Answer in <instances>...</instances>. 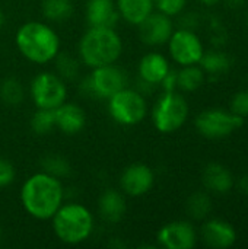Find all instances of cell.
<instances>
[{
  "mask_svg": "<svg viewBox=\"0 0 248 249\" xmlns=\"http://www.w3.org/2000/svg\"><path fill=\"white\" fill-rule=\"evenodd\" d=\"M19 197L23 210L31 217L50 220L64 203V188L61 179L39 171L25 179Z\"/></svg>",
  "mask_w": 248,
  "mask_h": 249,
  "instance_id": "1",
  "label": "cell"
},
{
  "mask_svg": "<svg viewBox=\"0 0 248 249\" xmlns=\"http://www.w3.org/2000/svg\"><path fill=\"white\" fill-rule=\"evenodd\" d=\"M15 44L23 58L39 66L53 61L61 48L58 34L41 20L22 23L16 31Z\"/></svg>",
  "mask_w": 248,
  "mask_h": 249,
  "instance_id": "2",
  "label": "cell"
},
{
  "mask_svg": "<svg viewBox=\"0 0 248 249\" xmlns=\"http://www.w3.org/2000/svg\"><path fill=\"white\" fill-rule=\"evenodd\" d=\"M123 48V39L115 28L89 26L79 39L77 57L83 66L95 69L117 63Z\"/></svg>",
  "mask_w": 248,
  "mask_h": 249,
  "instance_id": "3",
  "label": "cell"
},
{
  "mask_svg": "<svg viewBox=\"0 0 248 249\" xmlns=\"http://www.w3.org/2000/svg\"><path fill=\"white\" fill-rule=\"evenodd\" d=\"M50 220L56 238L66 245L88 241L95 229L92 212L80 203H63Z\"/></svg>",
  "mask_w": 248,
  "mask_h": 249,
  "instance_id": "4",
  "label": "cell"
},
{
  "mask_svg": "<svg viewBox=\"0 0 248 249\" xmlns=\"http://www.w3.org/2000/svg\"><path fill=\"white\" fill-rule=\"evenodd\" d=\"M110 117L120 125L134 127L148 115V102L145 95L132 88H124L107 99Z\"/></svg>",
  "mask_w": 248,
  "mask_h": 249,
  "instance_id": "5",
  "label": "cell"
},
{
  "mask_svg": "<svg viewBox=\"0 0 248 249\" xmlns=\"http://www.w3.org/2000/svg\"><path fill=\"white\" fill-rule=\"evenodd\" d=\"M189 118V104L183 95L164 92L152 109V123L162 134H170L180 130Z\"/></svg>",
  "mask_w": 248,
  "mask_h": 249,
  "instance_id": "6",
  "label": "cell"
},
{
  "mask_svg": "<svg viewBox=\"0 0 248 249\" xmlns=\"http://www.w3.org/2000/svg\"><path fill=\"white\" fill-rule=\"evenodd\" d=\"M29 96L37 108L56 109L67 101V86L56 71H41L31 80Z\"/></svg>",
  "mask_w": 248,
  "mask_h": 249,
  "instance_id": "7",
  "label": "cell"
},
{
  "mask_svg": "<svg viewBox=\"0 0 248 249\" xmlns=\"http://www.w3.org/2000/svg\"><path fill=\"white\" fill-rule=\"evenodd\" d=\"M127 86H129L127 73L121 67H118L117 63L92 69V71L85 80L86 92L92 96L105 101Z\"/></svg>",
  "mask_w": 248,
  "mask_h": 249,
  "instance_id": "8",
  "label": "cell"
},
{
  "mask_svg": "<svg viewBox=\"0 0 248 249\" xmlns=\"http://www.w3.org/2000/svg\"><path fill=\"white\" fill-rule=\"evenodd\" d=\"M243 123V117L219 108H210L200 112L194 121L199 134L210 140L228 137L229 134H232V131L240 128Z\"/></svg>",
  "mask_w": 248,
  "mask_h": 249,
  "instance_id": "9",
  "label": "cell"
},
{
  "mask_svg": "<svg viewBox=\"0 0 248 249\" xmlns=\"http://www.w3.org/2000/svg\"><path fill=\"white\" fill-rule=\"evenodd\" d=\"M167 44L171 58L181 67L197 64L205 53L200 38L194 34V31L186 28L174 31Z\"/></svg>",
  "mask_w": 248,
  "mask_h": 249,
  "instance_id": "10",
  "label": "cell"
},
{
  "mask_svg": "<svg viewBox=\"0 0 248 249\" xmlns=\"http://www.w3.org/2000/svg\"><path fill=\"white\" fill-rule=\"evenodd\" d=\"M155 184V174L146 163H132L126 166L120 175V191L127 197H142L148 194Z\"/></svg>",
  "mask_w": 248,
  "mask_h": 249,
  "instance_id": "11",
  "label": "cell"
},
{
  "mask_svg": "<svg viewBox=\"0 0 248 249\" xmlns=\"http://www.w3.org/2000/svg\"><path fill=\"white\" fill-rule=\"evenodd\" d=\"M174 32V25L170 16L161 12H152L137 25L139 39L149 47H159L168 42Z\"/></svg>",
  "mask_w": 248,
  "mask_h": 249,
  "instance_id": "12",
  "label": "cell"
},
{
  "mask_svg": "<svg viewBox=\"0 0 248 249\" xmlns=\"http://www.w3.org/2000/svg\"><path fill=\"white\" fill-rule=\"evenodd\" d=\"M158 244L167 249H191L196 245L197 235L190 222L175 220L164 225L158 235Z\"/></svg>",
  "mask_w": 248,
  "mask_h": 249,
  "instance_id": "13",
  "label": "cell"
},
{
  "mask_svg": "<svg viewBox=\"0 0 248 249\" xmlns=\"http://www.w3.org/2000/svg\"><path fill=\"white\" fill-rule=\"evenodd\" d=\"M54 121L56 128L60 133L66 136H75L86 125V112L79 104L66 101L54 109Z\"/></svg>",
  "mask_w": 248,
  "mask_h": 249,
  "instance_id": "14",
  "label": "cell"
},
{
  "mask_svg": "<svg viewBox=\"0 0 248 249\" xmlns=\"http://www.w3.org/2000/svg\"><path fill=\"white\" fill-rule=\"evenodd\" d=\"M170 70L171 67L167 57L155 51L145 54L137 64V74L140 80L151 86L161 85V82L165 79Z\"/></svg>",
  "mask_w": 248,
  "mask_h": 249,
  "instance_id": "15",
  "label": "cell"
},
{
  "mask_svg": "<svg viewBox=\"0 0 248 249\" xmlns=\"http://www.w3.org/2000/svg\"><path fill=\"white\" fill-rule=\"evenodd\" d=\"M202 239L210 248L227 249L235 244L237 232L231 223L213 219L202 226Z\"/></svg>",
  "mask_w": 248,
  "mask_h": 249,
  "instance_id": "16",
  "label": "cell"
},
{
  "mask_svg": "<svg viewBox=\"0 0 248 249\" xmlns=\"http://www.w3.org/2000/svg\"><path fill=\"white\" fill-rule=\"evenodd\" d=\"M85 16L88 26L115 28L120 20L115 0H88L85 4Z\"/></svg>",
  "mask_w": 248,
  "mask_h": 249,
  "instance_id": "17",
  "label": "cell"
},
{
  "mask_svg": "<svg viewBox=\"0 0 248 249\" xmlns=\"http://www.w3.org/2000/svg\"><path fill=\"white\" fill-rule=\"evenodd\" d=\"M127 210L126 197L121 191L110 188L105 190L98 198V213L107 223H118Z\"/></svg>",
  "mask_w": 248,
  "mask_h": 249,
  "instance_id": "18",
  "label": "cell"
},
{
  "mask_svg": "<svg viewBox=\"0 0 248 249\" xmlns=\"http://www.w3.org/2000/svg\"><path fill=\"white\" fill-rule=\"evenodd\" d=\"M202 182L206 190L216 194H227L234 185V177L231 171L222 163H208L202 172Z\"/></svg>",
  "mask_w": 248,
  "mask_h": 249,
  "instance_id": "19",
  "label": "cell"
},
{
  "mask_svg": "<svg viewBox=\"0 0 248 249\" xmlns=\"http://www.w3.org/2000/svg\"><path fill=\"white\" fill-rule=\"evenodd\" d=\"M120 19L137 26L155 9V0H115Z\"/></svg>",
  "mask_w": 248,
  "mask_h": 249,
  "instance_id": "20",
  "label": "cell"
},
{
  "mask_svg": "<svg viewBox=\"0 0 248 249\" xmlns=\"http://www.w3.org/2000/svg\"><path fill=\"white\" fill-rule=\"evenodd\" d=\"M75 6L72 0H42L41 15L47 22L61 23L72 18Z\"/></svg>",
  "mask_w": 248,
  "mask_h": 249,
  "instance_id": "21",
  "label": "cell"
},
{
  "mask_svg": "<svg viewBox=\"0 0 248 249\" xmlns=\"http://www.w3.org/2000/svg\"><path fill=\"white\" fill-rule=\"evenodd\" d=\"M205 82V71L197 64L183 66L177 71V88L183 92H194Z\"/></svg>",
  "mask_w": 248,
  "mask_h": 249,
  "instance_id": "22",
  "label": "cell"
},
{
  "mask_svg": "<svg viewBox=\"0 0 248 249\" xmlns=\"http://www.w3.org/2000/svg\"><path fill=\"white\" fill-rule=\"evenodd\" d=\"M53 61H54V67H56V73L64 82L75 80L80 73L82 61H80L79 57H75L70 53H66V51L60 50V53L56 55V58Z\"/></svg>",
  "mask_w": 248,
  "mask_h": 249,
  "instance_id": "23",
  "label": "cell"
},
{
  "mask_svg": "<svg viewBox=\"0 0 248 249\" xmlns=\"http://www.w3.org/2000/svg\"><path fill=\"white\" fill-rule=\"evenodd\" d=\"M199 64L203 69V71H206L209 74H221L231 69L232 60L228 54H225L222 51L212 50V51L203 53Z\"/></svg>",
  "mask_w": 248,
  "mask_h": 249,
  "instance_id": "24",
  "label": "cell"
},
{
  "mask_svg": "<svg viewBox=\"0 0 248 249\" xmlns=\"http://www.w3.org/2000/svg\"><path fill=\"white\" fill-rule=\"evenodd\" d=\"M212 210V200L209 194L203 191L193 193L186 201V212L194 220H203L209 216Z\"/></svg>",
  "mask_w": 248,
  "mask_h": 249,
  "instance_id": "25",
  "label": "cell"
},
{
  "mask_svg": "<svg viewBox=\"0 0 248 249\" xmlns=\"http://www.w3.org/2000/svg\"><path fill=\"white\" fill-rule=\"evenodd\" d=\"M25 98V89L20 80L16 77H6L0 83V99L10 107L22 104Z\"/></svg>",
  "mask_w": 248,
  "mask_h": 249,
  "instance_id": "26",
  "label": "cell"
},
{
  "mask_svg": "<svg viewBox=\"0 0 248 249\" xmlns=\"http://www.w3.org/2000/svg\"><path fill=\"white\" fill-rule=\"evenodd\" d=\"M32 133L37 136H47L56 128V121H54V109H44V108H37V111L32 114L31 121H29Z\"/></svg>",
  "mask_w": 248,
  "mask_h": 249,
  "instance_id": "27",
  "label": "cell"
},
{
  "mask_svg": "<svg viewBox=\"0 0 248 249\" xmlns=\"http://www.w3.org/2000/svg\"><path fill=\"white\" fill-rule=\"evenodd\" d=\"M41 166H42V171L61 179V178H66L70 175L72 172V166L70 163L60 155H47L42 162H41Z\"/></svg>",
  "mask_w": 248,
  "mask_h": 249,
  "instance_id": "28",
  "label": "cell"
},
{
  "mask_svg": "<svg viewBox=\"0 0 248 249\" xmlns=\"http://www.w3.org/2000/svg\"><path fill=\"white\" fill-rule=\"evenodd\" d=\"M187 4V0H155V7L158 12L172 18L180 15Z\"/></svg>",
  "mask_w": 248,
  "mask_h": 249,
  "instance_id": "29",
  "label": "cell"
},
{
  "mask_svg": "<svg viewBox=\"0 0 248 249\" xmlns=\"http://www.w3.org/2000/svg\"><path fill=\"white\" fill-rule=\"evenodd\" d=\"M231 112L238 117H248V90H241L234 95L231 101Z\"/></svg>",
  "mask_w": 248,
  "mask_h": 249,
  "instance_id": "30",
  "label": "cell"
},
{
  "mask_svg": "<svg viewBox=\"0 0 248 249\" xmlns=\"http://www.w3.org/2000/svg\"><path fill=\"white\" fill-rule=\"evenodd\" d=\"M16 177L15 166L4 158H0V188L9 187Z\"/></svg>",
  "mask_w": 248,
  "mask_h": 249,
  "instance_id": "31",
  "label": "cell"
},
{
  "mask_svg": "<svg viewBox=\"0 0 248 249\" xmlns=\"http://www.w3.org/2000/svg\"><path fill=\"white\" fill-rule=\"evenodd\" d=\"M162 88L165 92H172L177 89V71H172L170 70V73L165 76V79L161 82Z\"/></svg>",
  "mask_w": 248,
  "mask_h": 249,
  "instance_id": "32",
  "label": "cell"
},
{
  "mask_svg": "<svg viewBox=\"0 0 248 249\" xmlns=\"http://www.w3.org/2000/svg\"><path fill=\"white\" fill-rule=\"evenodd\" d=\"M237 187H238L240 193H243L244 196H248V174L243 175V177L238 179V182H237Z\"/></svg>",
  "mask_w": 248,
  "mask_h": 249,
  "instance_id": "33",
  "label": "cell"
},
{
  "mask_svg": "<svg viewBox=\"0 0 248 249\" xmlns=\"http://www.w3.org/2000/svg\"><path fill=\"white\" fill-rule=\"evenodd\" d=\"M243 3H244V0H227V4L229 7H240V6H243Z\"/></svg>",
  "mask_w": 248,
  "mask_h": 249,
  "instance_id": "34",
  "label": "cell"
},
{
  "mask_svg": "<svg viewBox=\"0 0 248 249\" xmlns=\"http://www.w3.org/2000/svg\"><path fill=\"white\" fill-rule=\"evenodd\" d=\"M199 3H202V4H206V6H213V4H216L219 0H197Z\"/></svg>",
  "mask_w": 248,
  "mask_h": 249,
  "instance_id": "35",
  "label": "cell"
},
{
  "mask_svg": "<svg viewBox=\"0 0 248 249\" xmlns=\"http://www.w3.org/2000/svg\"><path fill=\"white\" fill-rule=\"evenodd\" d=\"M4 19H6V18H4V13H3V10L0 9V29H1L3 25H4Z\"/></svg>",
  "mask_w": 248,
  "mask_h": 249,
  "instance_id": "36",
  "label": "cell"
},
{
  "mask_svg": "<svg viewBox=\"0 0 248 249\" xmlns=\"http://www.w3.org/2000/svg\"><path fill=\"white\" fill-rule=\"evenodd\" d=\"M1 236H3V229H1V226H0V241H1Z\"/></svg>",
  "mask_w": 248,
  "mask_h": 249,
  "instance_id": "37",
  "label": "cell"
},
{
  "mask_svg": "<svg viewBox=\"0 0 248 249\" xmlns=\"http://www.w3.org/2000/svg\"><path fill=\"white\" fill-rule=\"evenodd\" d=\"M247 23H248V15H247Z\"/></svg>",
  "mask_w": 248,
  "mask_h": 249,
  "instance_id": "38",
  "label": "cell"
}]
</instances>
